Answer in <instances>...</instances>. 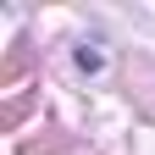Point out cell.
Listing matches in <instances>:
<instances>
[{
  "mask_svg": "<svg viewBox=\"0 0 155 155\" xmlns=\"http://www.w3.org/2000/svg\"><path fill=\"white\" fill-rule=\"evenodd\" d=\"M78 67H83V72H94V67H100V50H89V45H83V50H78Z\"/></svg>",
  "mask_w": 155,
  "mask_h": 155,
  "instance_id": "obj_1",
  "label": "cell"
}]
</instances>
